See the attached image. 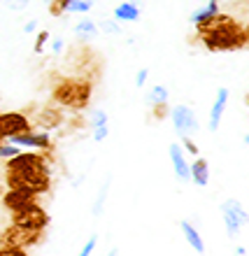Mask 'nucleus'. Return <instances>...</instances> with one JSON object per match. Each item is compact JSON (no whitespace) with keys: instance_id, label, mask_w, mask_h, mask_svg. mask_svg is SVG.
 Returning <instances> with one entry per match:
<instances>
[{"instance_id":"2","label":"nucleus","mask_w":249,"mask_h":256,"mask_svg":"<svg viewBox=\"0 0 249 256\" xmlns=\"http://www.w3.org/2000/svg\"><path fill=\"white\" fill-rule=\"evenodd\" d=\"M91 94H94V84L88 80H63L56 84L54 88V102L61 105V108L74 110V112H82V110L88 108V100H91Z\"/></svg>"},{"instance_id":"35","label":"nucleus","mask_w":249,"mask_h":256,"mask_svg":"<svg viewBox=\"0 0 249 256\" xmlns=\"http://www.w3.org/2000/svg\"><path fill=\"white\" fill-rule=\"evenodd\" d=\"M52 49H54L56 54H58V52H63V40H61V38H58V40H54V44H52Z\"/></svg>"},{"instance_id":"24","label":"nucleus","mask_w":249,"mask_h":256,"mask_svg":"<svg viewBox=\"0 0 249 256\" xmlns=\"http://www.w3.org/2000/svg\"><path fill=\"white\" fill-rule=\"evenodd\" d=\"M98 30H102V33H108V35L110 33H112V35H119V33H122V28H119V24H116V21H102Z\"/></svg>"},{"instance_id":"31","label":"nucleus","mask_w":249,"mask_h":256,"mask_svg":"<svg viewBox=\"0 0 249 256\" xmlns=\"http://www.w3.org/2000/svg\"><path fill=\"white\" fill-rule=\"evenodd\" d=\"M7 7H10L12 12H21V10L28 7V0H7Z\"/></svg>"},{"instance_id":"36","label":"nucleus","mask_w":249,"mask_h":256,"mask_svg":"<svg viewBox=\"0 0 249 256\" xmlns=\"http://www.w3.org/2000/svg\"><path fill=\"white\" fill-rule=\"evenodd\" d=\"M236 254H240V256H244V254H247V250H244V247H236Z\"/></svg>"},{"instance_id":"25","label":"nucleus","mask_w":249,"mask_h":256,"mask_svg":"<svg viewBox=\"0 0 249 256\" xmlns=\"http://www.w3.org/2000/svg\"><path fill=\"white\" fill-rule=\"evenodd\" d=\"M91 124H94V128H98V126H108V114H105L102 110H94Z\"/></svg>"},{"instance_id":"30","label":"nucleus","mask_w":249,"mask_h":256,"mask_svg":"<svg viewBox=\"0 0 249 256\" xmlns=\"http://www.w3.org/2000/svg\"><path fill=\"white\" fill-rule=\"evenodd\" d=\"M47 40H49V33L47 30H40V35H38V40H35V52H38V54H40L42 49H44V44H47Z\"/></svg>"},{"instance_id":"38","label":"nucleus","mask_w":249,"mask_h":256,"mask_svg":"<svg viewBox=\"0 0 249 256\" xmlns=\"http://www.w3.org/2000/svg\"><path fill=\"white\" fill-rule=\"evenodd\" d=\"M244 144H249V133H247V138H244Z\"/></svg>"},{"instance_id":"11","label":"nucleus","mask_w":249,"mask_h":256,"mask_svg":"<svg viewBox=\"0 0 249 256\" xmlns=\"http://www.w3.org/2000/svg\"><path fill=\"white\" fill-rule=\"evenodd\" d=\"M226 102H228V88L226 86L216 88V98H214V102H212V110H210V122H208V128L212 130V133L219 130V126H222Z\"/></svg>"},{"instance_id":"4","label":"nucleus","mask_w":249,"mask_h":256,"mask_svg":"<svg viewBox=\"0 0 249 256\" xmlns=\"http://www.w3.org/2000/svg\"><path fill=\"white\" fill-rule=\"evenodd\" d=\"M42 230L40 228H28V226H19L12 224L10 228L0 236V247H14V250H28L33 244L40 242Z\"/></svg>"},{"instance_id":"40","label":"nucleus","mask_w":249,"mask_h":256,"mask_svg":"<svg viewBox=\"0 0 249 256\" xmlns=\"http://www.w3.org/2000/svg\"><path fill=\"white\" fill-rule=\"evenodd\" d=\"M0 256H2V247H0Z\"/></svg>"},{"instance_id":"28","label":"nucleus","mask_w":249,"mask_h":256,"mask_svg":"<svg viewBox=\"0 0 249 256\" xmlns=\"http://www.w3.org/2000/svg\"><path fill=\"white\" fill-rule=\"evenodd\" d=\"M96 244H98V238H96V236H91V238H88V240H86V244L82 247V252H80V254H82V256H88V254H94Z\"/></svg>"},{"instance_id":"21","label":"nucleus","mask_w":249,"mask_h":256,"mask_svg":"<svg viewBox=\"0 0 249 256\" xmlns=\"http://www.w3.org/2000/svg\"><path fill=\"white\" fill-rule=\"evenodd\" d=\"M110 182H112V180H105V182H102V186H100V194H98V200L94 202V216H98L102 212V205H105V200H108V189H110Z\"/></svg>"},{"instance_id":"15","label":"nucleus","mask_w":249,"mask_h":256,"mask_svg":"<svg viewBox=\"0 0 249 256\" xmlns=\"http://www.w3.org/2000/svg\"><path fill=\"white\" fill-rule=\"evenodd\" d=\"M180 228H182L184 238H186V242L191 244V250H194L196 254H202V252H205V242H202L200 233H198V230H196L188 222H182V224H180Z\"/></svg>"},{"instance_id":"19","label":"nucleus","mask_w":249,"mask_h":256,"mask_svg":"<svg viewBox=\"0 0 249 256\" xmlns=\"http://www.w3.org/2000/svg\"><path fill=\"white\" fill-rule=\"evenodd\" d=\"M219 12V0H210L208 2V7H200L198 12H194L191 14V24H202V21H208L210 16H214V14Z\"/></svg>"},{"instance_id":"6","label":"nucleus","mask_w":249,"mask_h":256,"mask_svg":"<svg viewBox=\"0 0 249 256\" xmlns=\"http://www.w3.org/2000/svg\"><path fill=\"white\" fill-rule=\"evenodd\" d=\"M222 214H224V226H226V230H228L230 238H236L238 230L249 224V214L244 212L242 202L236 200V198H228V200H224Z\"/></svg>"},{"instance_id":"34","label":"nucleus","mask_w":249,"mask_h":256,"mask_svg":"<svg viewBox=\"0 0 249 256\" xmlns=\"http://www.w3.org/2000/svg\"><path fill=\"white\" fill-rule=\"evenodd\" d=\"M35 28H38V21H28L24 26V33H35Z\"/></svg>"},{"instance_id":"16","label":"nucleus","mask_w":249,"mask_h":256,"mask_svg":"<svg viewBox=\"0 0 249 256\" xmlns=\"http://www.w3.org/2000/svg\"><path fill=\"white\" fill-rule=\"evenodd\" d=\"M114 19L116 21H138L140 19V7L138 2H122L119 7H114Z\"/></svg>"},{"instance_id":"27","label":"nucleus","mask_w":249,"mask_h":256,"mask_svg":"<svg viewBox=\"0 0 249 256\" xmlns=\"http://www.w3.org/2000/svg\"><path fill=\"white\" fill-rule=\"evenodd\" d=\"M182 147L186 149L191 156H198V144H196L194 140H191V135H186V138H182Z\"/></svg>"},{"instance_id":"8","label":"nucleus","mask_w":249,"mask_h":256,"mask_svg":"<svg viewBox=\"0 0 249 256\" xmlns=\"http://www.w3.org/2000/svg\"><path fill=\"white\" fill-rule=\"evenodd\" d=\"M49 168V161L44 154H33V152H19V154L10 156L5 170H40Z\"/></svg>"},{"instance_id":"32","label":"nucleus","mask_w":249,"mask_h":256,"mask_svg":"<svg viewBox=\"0 0 249 256\" xmlns=\"http://www.w3.org/2000/svg\"><path fill=\"white\" fill-rule=\"evenodd\" d=\"M108 133H110V128H108V126H98V128H94V140H96V142H102L105 138H108Z\"/></svg>"},{"instance_id":"10","label":"nucleus","mask_w":249,"mask_h":256,"mask_svg":"<svg viewBox=\"0 0 249 256\" xmlns=\"http://www.w3.org/2000/svg\"><path fill=\"white\" fill-rule=\"evenodd\" d=\"M12 144L19 147H35V149H52V138L47 133H33V130H24L12 138H7Z\"/></svg>"},{"instance_id":"12","label":"nucleus","mask_w":249,"mask_h":256,"mask_svg":"<svg viewBox=\"0 0 249 256\" xmlns=\"http://www.w3.org/2000/svg\"><path fill=\"white\" fill-rule=\"evenodd\" d=\"M35 200H38V196L30 194V191H21V189H10L2 196V205H5L10 212L26 208V205H30V202H35Z\"/></svg>"},{"instance_id":"26","label":"nucleus","mask_w":249,"mask_h":256,"mask_svg":"<svg viewBox=\"0 0 249 256\" xmlns=\"http://www.w3.org/2000/svg\"><path fill=\"white\" fill-rule=\"evenodd\" d=\"M152 114L156 119H163V116H168V102H158V105H152Z\"/></svg>"},{"instance_id":"33","label":"nucleus","mask_w":249,"mask_h":256,"mask_svg":"<svg viewBox=\"0 0 249 256\" xmlns=\"http://www.w3.org/2000/svg\"><path fill=\"white\" fill-rule=\"evenodd\" d=\"M147 77H149V70H147V68H142L140 72H138V77H135V84H138V86H144Z\"/></svg>"},{"instance_id":"7","label":"nucleus","mask_w":249,"mask_h":256,"mask_svg":"<svg viewBox=\"0 0 249 256\" xmlns=\"http://www.w3.org/2000/svg\"><path fill=\"white\" fill-rule=\"evenodd\" d=\"M170 119H172V126H175V130H177L180 138L194 135L196 130H198V119H196L194 110L186 108V105H177V108H172Z\"/></svg>"},{"instance_id":"22","label":"nucleus","mask_w":249,"mask_h":256,"mask_svg":"<svg viewBox=\"0 0 249 256\" xmlns=\"http://www.w3.org/2000/svg\"><path fill=\"white\" fill-rule=\"evenodd\" d=\"M91 7H94V0H72V2L68 5L66 12H80V14H84V12H88Z\"/></svg>"},{"instance_id":"3","label":"nucleus","mask_w":249,"mask_h":256,"mask_svg":"<svg viewBox=\"0 0 249 256\" xmlns=\"http://www.w3.org/2000/svg\"><path fill=\"white\" fill-rule=\"evenodd\" d=\"M7 186L10 189L30 191V194L40 196L52 189V172L49 168L40 170H7Z\"/></svg>"},{"instance_id":"29","label":"nucleus","mask_w":249,"mask_h":256,"mask_svg":"<svg viewBox=\"0 0 249 256\" xmlns=\"http://www.w3.org/2000/svg\"><path fill=\"white\" fill-rule=\"evenodd\" d=\"M14 154H19V144H2L0 142V156H14Z\"/></svg>"},{"instance_id":"9","label":"nucleus","mask_w":249,"mask_h":256,"mask_svg":"<svg viewBox=\"0 0 249 256\" xmlns=\"http://www.w3.org/2000/svg\"><path fill=\"white\" fill-rule=\"evenodd\" d=\"M30 130V122L26 119V114L21 112H5L0 114V140H7L16 133Z\"/></svg>"},{"instance_id":"23","label":"nucleus","mask_w":249,"mask_h":256,"mask_svg":"<svg viewBox=\"0 0 249 256\" xmlns=\"http://www.w3.org/2000/svg\"><path fill=\"white\" fill-rule=\"evenodd\" d=\"M70 2H72V0H54V2H52V7H49V14H52V16H61V14L68 10V5H70Z\"/></svg>"},{"instance_id":"1","label":"nucleus","mask_w":249,"mask_h":256,"mask_svg":"<svg viewBox=\"0 0 249 256\" xmlns=\"http://www.w3.org/2000/svg\"><path fill=\"white\" fill-rule=\"evenodd\" d=\"M196 33L202 47L210 52H236V49L247 47V33L230 14L216 12L202 24H196Z\"/></svg>"},{"instance_id":"5","label":"nucleus","mask_w":249,"mask_h":256,"mask_svg":"<svg viewBox=\"0 0 249 256\" xmlns=\"http://www.w3.org/2000/svg\"><path fill=\"white\" fill-rule=\"evenodd\" d=\"M12 224L44 230L49 226V214H47V210L42 208V205H38V200H35V202H30V205H26V208L14 210L12 212Z\"/></svg>"},{"instance_id":"18","label":"nucleus","mask_w":249,"mask_h":256,"mask_svg":"<svg viewBox=\"0 0 249 256\" xmlns=\"http://www.w3.org/2000/svg\"><path fill=\"white\" fill-rule=\"evenodd\" d=\"M38 122H40V126H44V128H56L63 124V114L56 108H47L40 112V119H38Z\"/></svg>"},{"instance_id":"14","label":"nucleus","mask_w":249,"mask_h":256,"mask_svg":"<svg viewBox=\"0 0 249 256\" xmlns=\"http://www.w3.org/2000/svg\"><path fill=\"white\" fill-rule=\"evenodd\" d=\"M191 182L196 184V186H208L210 182V166L205 158H196L191 166Z\"/></svg>"},{"instance_id":"17","label":"nucleus","mask_w":249,"mask_h":256,"mask_svg":"<svg viewBox=\"0 0 249 256\" xmlns=\"http://www.w3.org/2000/svg\"><path fill=\"white\" fill-rule=\"evenodd\" d=\"M96 35H98V26H96L94 21L84 19V21H80V24L74 26V38H77V40H82V42L94 40Z\"/></svg>"},{"instance_id":"20","label":"nucleus","mask_w":249,"mask_h":256,"mask_svg":"<svg viewBox=\"0 0 249 256\" xmlns=\"http://www.w3.org/2000/svg\"><path fill=\"white\" fill-rule=\"evenodd\" d=\"M147 102H149V105L168 102V88L161 86V84H156V86H152V88H149V94H147Z\"/></svg>"},{"instance_id":"39","label":"nucleus","mask_w":249,"mask_h":256,"mask_svg":"<svg viewBox=\"0 0 249 256\" xmlns=\"http://www.w3.org/2000/svg\"><path fill=\"white\" fill-rule=\"evenodd\" d=\"M130 2H140V0H130Z\"/></svg>"},{"instance_id":"13","label":"nucleus","mask_w":249,"mask_h":256,"mask_svg":"<svg viewBox=\"0 0 249 256\" xmlns=\"http://www.w3.org/2000/svg\"><path fill=\"white\" fill-rule=\"evenodd\" d=\"M170 161H172V168H175L177 180H191V168L186 163V156H184V147L182 144H170Z\"/></svg>"},{"instance_id":"37","label":"nucleus","mask_w":249,"mask_h":256,"mask_svg":"<svg viewBox=\"0 0 249 256\" xmlns=\"http://www.w3.org/2000/svg\"><path fill=\"white\" fill-rule=\"evenodd\" d=\"M244 33H247V44H249V26L244 28Z\"/></svg>"}]
</instances>
